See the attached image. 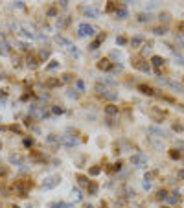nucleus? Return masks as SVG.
Listing matches in <instances>:
<instances>
[{
    "label": "nucleus",
    "mask_w": 184,
    "mask_h": 208,
    "mask_svg": "<svg viewBox=\"0 0 184 208\" xmlns=\"http://www.w3.org/2000/svg\"><path fill=\"white\" fill-rule=\"evenodd\" d=\"M59 184H61V175H50V177L44 179L42 188H44V190H52V188H55V186H59Z\"/></svg>",
    "instance_id": "obj_5"
},
{
    "label": "nucleus",
    "mask_w": 184,
    "mask_h": 208,
    "mask_svg": "<svg viewBox=\"0 0 184 208\" xmlns=\"http://www.w3.org/2000/svg\"><path fill=\"white\" fill-rule=\"evenodd\" d=\"M46 142H48V144H59V142H61V136H57V135H48V136H46Z\"/></svg>",
    "instance_id": "obj_27"
},
{
    "label": "nucleus",
    "mask_w": 184,
    "mask_h": 208,
    "mask_svg": "<svg viewBox=\"0 0 184 208\" xmlns=\"http://www.w3.org/2000/svg\"><path fill=\"white\" fill-rule=\"evenodd\" d=\"M98 192H100V184H98L96 180H90L88 186H87V193H88V195H96Z\"/></svg>",
    "instance_id": "obj_13"
},
{
    "label": "nucleus",
    "mask_w": 184,
    "mask_h": 208,
    "mask_svg": "<svg viewBox=\"0 0 184 208\" xmlns=\"http://www.w3.org/2000/svg\"><path fill=\"white\" fill-rule=\"evenodd\" d=\"M140 44H144V37H142V35H138V37H133V39H131V46H133V48H138Z\"/></svg>",
    "instance_id": "obj_23"
},
{
    "label": "nucleus",
    "mask_w": 184,
    "mask_h": 208,
    "mask_svg": "<svg viewBox=\"0 0 184 208\" xmlns=\"http://www.w3.org/2000/svg\"><path fill=\"white\" fill-rule=\"evenodd\" d=\"M68 24H70V17H63V19L57 20V26H59V28H65V26H68Z\"/></svg>",
    "instance_id": "obj_29"
},
{
    "label": "nucleus",
    "mask_w": 184,
    "mask_h": 208,
    "mask_svg": "<svg viewBox=\"0 0 184 208\" xmlns=\"http://www.w3.org/2000/svg\"><path fill=\"white\" fill-rule=\"evenodd\" d=\"M151 63H153V67H155L156 70H160L162 67H164L166 59H164V57H160V55H153V57H151Z\"/></svg>",
    "instance_id": "obj_15"
},
{
    "label": "nucleus",
    "mask_w": 184,
    "mask_h": 208,
    "mask_svg": "<svg viewBox=\"0 0 184 208\" xmlns=\"http://www.w3.org/2000/svg\"><path fill=\"white\" fill-rule=\"evenodd\" d=\"M85 208H92V206H90V205H85Z\"/></svg>",
    "instance_id": "obj_54"
},
{
    "label": "nucleus",
    "mask_w": 184,
    "mask_h": 208,
    "mask_svg": "<svg viewBox=\"0 0 184 208\" xmlns=\"http://www.w3.org/2000/svg\"><path fill=\"white\" fill-rule=\"evenodd\" d=\"M72 195H74V197H72L74 201H81V193H79L77 190H74V192H72Z\"/></svg>",
    "instance_id": "obj_46"
},
{
    "label": "nucleus",
    "mask_w": 184,
    "mask_h": 208,
    "mask_svg": "<svg viewBox=\"0 0 184 208\" xmlns=\"http://www.w3.org/2000/svg\"><path fill=\"white\" fill-rule=\"evenodd\" d=\"M26 67L30 70H37L41 67V61H39V57H37V54H30L28 57H26Z\"/></svg>",
    "instance_id": "obj_6"
},
{
    "label": "nucleus",
    "mask_w": 184,
    "mask_h": 208,
    "mask_svg": "<svg viewBox=\"0 0 184 208\" xmlns=\"http://www.w3.org/2000/svg\"><path fill=\"white\" fill-rule=\"evenodd\" d=\"M57 6H61V7H66V6H68V2H57Z\"/></svg>",
    "instance_id": "obj_52"
},
{
    "label": "nucleus",
    "mask_w": 184,
    "mask_h": 208,
    "mask_svg": "<svg viewBox=\"0 0 184 208\" xmlns=\"http://www.w3.org/2000/svg\"><path fill=\"white\" fill-rule=\"evenodd\" d=\"M100 171H101V168H100V166H92V168H88V175H92V177L100 175Z\"/></svg>",
    "instance_id": "obj_31"
},
{
    "label": "nucleus",
    "mask_w": 184,
    "mask_h": 208,
    "mask_svg": "<svg viewBox=\"0 0 184 208\" xmlns=\"http://www.w3.org/2000/svg\"><path fill=\"white\" fill-rule=\"evenodd\" d=\"M182 109H184V105H182Z\"/></svg>",
    "instance_id": "obj_58"
},
{
    "label": "nucleus",
    "mask_w": 184,
    "mask_h": 208,
    "mask_svg": "<svg viewBox=\"0 0 184 208\" xmlns=\"http://www.w3.org/2000/svg\"><path fill=\"white\" fill-rule=\"evenodd\" d=\"M66 96H68V98H77V96H79V94H77V90H74V89H70V90H68V94H66Z\"/></svg>",
    "instance_id": "obj_47"
},
{
    "label": "nucleus",
    "mask_w": 184,
    "mask_h": 208,
    "mask_svg": "<svg viewBox=\"0 0 184 208\" xmlns=\"http://www.w3.org/2000/svg\"><path fill=\"white\" fill-rule=\"evenodd\" d=\"M11 61H13V67H15V68H19L22 59H20V55H13V57H11Z\"/></svg>",
    "instance_id": "obj_34"
},
{
    "label": "nucleus",
    "mask_w": 184,
    "mask_h": 208,
    "mask_svg": "<svg viewBox=\"0 0 184 208\" xmlns=\"http://www.w3.org/2000/svg\"><path fill=\"white\" fill-rule=\"evenodd\" d=\"M35 186V180L32 179V177H22V179H19V180H15L13 182V192L19 195V197H28V193H30V190Z\"/></svg>",
    "instance_id": "obj_1"
},
{
    "label": "nucleus",
    "mask_w": 184,
    "mask_h": 208,
    "mask_svg": "<svg viewBox=\"0 0 184 208\" xmlns=\"http://www.w3.org/2000/svg\"><path fill=\"white\" fill-rule=\"evenodd\" d=\"M75 179H77V182H79L81 186H88V182H90V180H88V177H87V175H83V173H77V175H75Z\"/></svg>",
    "instance_id": "obj_22"
},
{
    "label": "nucleus",
    "mask_w": 184,
    "mask_h": 208,
    "mask_svg": "<svg viewBox=\"0 0 184 208\" xmlns=\"http://www.w3.org/2000/svg\"><path fill=\"white\" fill-rule=\"evenodd\" d=\"M11 208H20V206H17V205H13V206H11Z\"/></svg>",
    "instance_id": "obj_55"
},
{
    "label": "nucleus",
    "mask_w": 184,
    "mask_h": 208,
    "mask_svg": "<svg viewBox=\"0 0 184 208\" xmlns=\"http://www.w3.org/2000/svg\"><path fill=\"white\" fill-rule=\"evenodd\" d=\"M184 33V20L177 22V35H182Z\"/></svg>",
    "instance_id": "obj_39"
},
{
    "label": "nucleus",
    "mask_w": 184,
    "mask_h": 208,
    "mask_svg": "<svg viewBox=\"0 0 184 208\" xmlns=\"http://www.w3.org/2000/svg\"><path fill=\"white\" fill-rule=\"evenodd\" d=\"M168 197H169L168 190H158V192H156V201H164V199H168Z\"/></svg>",
    "instance_id": "obj_26"
},
{
    "label": "nucleus",
    "mask_w": 184,
    "mask_h": 208,
    "mask_svg": "<svg viewBox=\"0 0 184 208\" xmlns=\"http://www.w3.org/2000/svg\"><path fill=\"white\" fill-rule=\"evenodd\" d=\"M160 208H168V206H160Z\"/></svg>",
    "instance_id": "obj_57"
},
{
    "label": "nucleus",
    "mask_w": 184,
    "mask_h": 208,
    "mask_svg": "<svg viewBox=\"0 0 184 208\" xmlns=\"http://www.w3.org/2000/svg\"><path fill=\"white\" fill-rule=\"evenodd\" d=\"M0 52H2V54H7V52H9V44H7L6 41L0 42Z\"/></svg>",
    "instance_id": "obj_35"
},
{
    "label": "nucleus",
    "mask_w": 184,
    "mask_h": 208,
    "mask_svg": "<svg viewBox=\"0 0 184 208\" xmlns=\"http://www.w3.org/2000/svg\"><path fill=\"white\" fill-rule=\"evenodd\" d=\"M138 92H142V94H146V96H153V94H155V89H153L151 85L140 83V85H138Z\"/></svg>",
    "instance_id": "obj_11"
},
{
    "label": "nucleus",
    "mask_w": 184,
    "mask_h": 208,
    "mask_svg": "<svg viewBox=\"0 0 184 208\" xmlns=\"http://www.w3.org/2000/svg\"><path fill=\"white\" fill-rule=\"evenodd\" d=\"M153 33L164 35V33H166V26H156V28H153Z\"/></svg>",
    "instance_id": "obj_33"
},
{
    "label": "nucleus",
    "mask_w": 184,
    "mask_h": 208,
    "mask_svg": "<svg viewBox=\"0 0 184 208\" xmlns=\"http://www.w3.org/2000/svg\"><path fill=\"white\" fill-rule=\"evenodd\" d=\"M77 35L79 37H87V35H94V28L90 26V24H79L77 26Z\"/></svg>",
    "instance_id": "obj_8"
},
{
    "label": "nucleus",
    "mask_w": 184,
    "mask_h": 208,
    "mask_svg": "<svg viewBox=\"0 0 184 208\" xmlns=\"http://www.w3.org/2000/svg\"><path fill=\"white\" fill-rule=\"evenodd\" d=\"M122 166H123V164H122V160H118V162H114V164H112L110 171H120V170H122Z\"/></svg>",
    "instance_id": "obj_37"
},
{
    "label": "nucleus",
    "mask_w": 184,
    "mask_h": 208,
    "mask_svg": "<svg viewBox=\"0 0 184 208\" xmlns=\"http://www.w3.org/2000/svg\"><path fill=\"white\" fill-rule=\"evenodd\" d=\"M72 81H75V76H74L72 72H65L61 76V83H72Z\"/></svg>",
    "instance_id": "obj_19"
},
{
    "label": "nucleus",
    "mask_w": 184,
    "mask_h": 208,
    "mask_svg": "<svg viewBox=\"0 0 184 208\" xmlns=\"http://www.w3.org/2000/svg\"><path fill=\"white\" fill-rule=\"evenodd\" d=\"M103 100H109V102H114V100H118V92H112V90H107L103 96H101Z\"/></svg>",
    "instance_id": "obj_24"
},
{
    "label": "nucleus",
    "mask_w": 184,
    "mask_h": 208,
    "mask_svg": "<svg viewBox=\"0 0 184 208\" xmlns=\"http://www.w3.org/2000/svg\"><path fill=\"white\" fill-rule=\"evenodd\" d=\"M100 208H109V205H107V203L103 201V203H101V206H100Z\"/></svg>",
    "instance_id": "obj_53"
},
{
    "label": "nucleus",
    "mask_w": 184,
    "mask_h": 208,
    "mask_svg": "<svg viewBox=\"0 0 184 208\" xmlns=\"http://www.w3.org/2000/svg\"><path fill=\"white\" fill-rule=\"evenodd\" d=\"M55 42H57L59 46H63V48H66V50H70V48H72V42H70L68 39H65L63 35H57V37H55Z\"/></svg>",
    "instance_id": "obj_12"
},
{
    "label": "nucleus",
    "mask_w": 184,
    "mask_h": 208,
    "mask_svg": "<svg viewBox=\"0 0 184 208\" xmlns=\"http://www.w3.org/2000/svg\"><path fill=\"white\" fill-rule=\"evenodd\" d=\"M120 7H122V4H120V2H107L105 11H107V13H114V15H116Z\"/></svg>",
    "instance_id": "obj_14"
},
{
    "label": "nucleus",
    "mask_w": 184,
    "mask_h": 208,
    "mask_svg": "<svg viewBox=\"0 0 184 208\" xmlns=\"http://www.w3.org/2000/svg\"><path fill=\"white\" fill-rule=\"evenodd\" d=\"M168 201H169V203H173V205H177V203L181 201V195H179V193H173V195H169V197H168Z\"/></svg>",
    "instance_id": "obj_32"
},
{
    "label": "nucleus",
    "mask_w": 184,
    "mask_h": 208,
    "mask_svg": "<svg viewBox=\"0 0 184 208\" xmlns=\"http://www.w3.org/2000/svg\"><path fill=\"white\" fill-rule=\"evenodd\" d=\"M55 15H57V9L55 7H50L48 9V17H55Z\"/></svg>",
    "instance_id": "obj_48"
},
{
    "label": "nucleus",
    "mask_w": 184,
    "mask_h": 208,
    "mask_svg": "<svg viewBox=\"0 0 184 208\" xmlns=\"http://www.w3.org/2000/svg\"><path fill=\"white\" fill-rule=\"evenodd\" d=\"M77 89H79V90H85V85H83V81H79V79H77Z\"/></svg>",
    "instance_id": "obj_50"
},
{
    "label": "nucleus",
    "mask_w": 184,
    "mask_h": 208,
    "mask_svg": "<svg viewBox=\"0 0 184 208\" xmlns=\"http://www.w3.org/2000/svg\"><path fill=\"white\" fill-rule=\"evenodd\" d=\"M37 57H39L41 63H44V61L50 57V50H39V52H37Z\"/></svg>",
    "instance_id": "obj_20"
},
{
    "label": "nucleus",
    "mask_w": 184,
    "mask_h": 208,
    "mask_svg": "<svg viewBox=\"0 0 184 208\" xmlns=\"http://www.w3.org/2000/svg\"><path fill=\"white\" fill-rule=\"evenodd\" d=\"M151 46H153V42H144V46H142V57L151 52Z\"/></svg>",
    "instance_id": "obj_30"
},
{
    "label": "nucleus",
    "mask_w": 184,
    "mask_h": 208,
    "mask_svg": "<svg viewBox=\"0 0 184 208\" xmlns=\"http://www.w3.org/2000/svg\"><path fill=\"white\" fill-rule=\"evenodd\" d=\"M0 147H2V140H0Z\"/></svg>",
    "instance_id": "obj_56"
},
{
    "label": "nucleus",
    "mask_w": 184,
    "mask_h": 208,
    "mask_svg": "<svg viewBox=\"0 0 184 208\" xmlns=\"http://www.w3.org/2000/svg\"><path fill=\"white\" fill-rule=\"evenodd\" d=\"M9 162L15 164V166H24L22 164V157L20 155H9Z\"/></svg>",
    "instance_id": "obj_21"
},
{
    "label": "nucleus",
    "mask_w": 184,
    "mask_h": 208,
    "mask_svg": "<svg viewBox=\"0 0 184 208\" xmlns=\"http://www.w3.org/2000/svg\"><path fill=\"white\" fill-rule=\"evenodd\" d=\"M118 112H120V107L114 103H109L105 105V114L109 116V118H112V116H118Z\"/></svg>",
    "instance_id": "obj_9"
},
{
    "label": "nucleus",
    "mask_w": 184,
    "mask_h": 208,
    "mask_svg": "<svg viewBox=\"0 0 184 208\" xmlns=\"http://www.w3.org/2000/svg\"><path fill=\"white\" fill-rule=\"evenodd\" d=\"M52 112H53V114H63V112H65V109H63V107H59V105H53V107H52Z\"/></svg>",
    "instance_id": "obj_36"
},
{
    "label": "nucleus",
    "mask_w": 184,
    "mask_h": 208,
    "mask_svg": "<svg viewBox=\"0 0 184 208\" xmlns=\"http://www.w3.org/2000/svg\"><path fill=\"white\" fill-rule=\"evenodd\" d=\"M79 9H81V13H83L85 17H90V19H96V17H98V9H94V7H87V6H81Z\"/></svg>",
    "instance_id": "obj_10"
},
{
    "label": "nucleus",
    "mask_w": 184,
    "mask_h": 208,
    "mask_svg": "<svg viewBox=\"0 0 184 208\" xmlns=\"http://www.w3.org/2000/svg\"><path fill=\"white\" fill-rule=\"evenodd\" d=\"M127 17V9H125V4H122V7L118 9V13H116V19H120V20H123Z\"/></svg>",
    "instance_id": "obj_25"
},
{
    "label": "nucleus",
    "mask_w": 184,
    "mask_h": 208,
    "mask_svg": "<svg viewBox=\"0 0 184 208\" xmlns=\"http://www.w3.org/2000/svg\"><path fill=\"white\" fill-rule=\"evenodd\" d=\"M7 175H9V168L7 166H0V180L7 179Z\"/></svg>",
    "instance_id": "obj_28"
},
{
    "label": "nucleus",
    "mask_w": 184,
    "mask_h": 208,
    "mask_svg": "<svg viewBox=\"0 0 184 208\" xmlns=\"http://www.w3.org/2000/svg\"><path fill=\"white\" fill-rule=\"evenodd\" d=\"M100 70H103V72H109V70H112L114 68V63L110 61L109 57H101L100 61H98V65H96Z\"/></svg>",
    "instance_id": "obj_7"
},
{
    "label": "nucleus",
    "mask_w": 184,
    "mask_h": 208,
    "mask_svg": "<svg viewBox=\"0 0 184 208\" xmlns=\"http://www.w3.org/2000/svg\"><path fill=\"white\" fill-rule=\"evenodd\" d=\"M131 164L135 168H147V157L144 153H135L131 155Z\"/></svg>",
    "instance_id": "obj_4"
},
{
    "label": "nucleus",
    "mask_w": 184,
    "mask_h": 208,
    "mask_svg": "<svg viewBox=\"0 0 184 208\" xmlns=\"http://www.w3.org/2000/svg\"><path fill=\"white\" fill-rule=\"evenodd\" d=\"M169 158H173V160L182 158V151H181V149H177V147H171V149H169Z\"/></svg>",
    "instance_id": "obj_18"
},
{
    "label": "nucleus",
    "mask_w": 184,
    "mask_h": 208,
    "mask_svg": "<svg viewBox=\"0 0 184 208\" xmlns=\"http://www.w3.org/2000/svg\"><path fill=\"white\" fill-rule=\"evenodd\" d=\"M33 144H35V140L33 138H24V145H26V147H32Z\"/></svg>",
    "instance_id": "obj_43"
},
{
    "label": "nucleus",
    "mask_w": 184,
    "mask_h": 208,
    "mask_svg": "<svg viewBox=\"0 0 184 208\" xmlns=\"http://www.w3.org/2000/svg\"><path fill=\"white\" fill-rule=\"evenodd\" d=\"M9 129H11L13 133H22V127H20L19 124H13V125H9Z\"/></svg>",
    "instance_id": "obj_40"
},
{
    "label": "nucleus",
    "mask_w": 184,
    "mask_h": 208,
    "mask_svg": "<svg viewBox=\"0 0 184 208\" xmlns=\"http://www.w3.org/2000/svg\"><path fill=\"white\" fill-rule=\"evenodd\" d=\"M173 131L182 133V131H184V125H182V124H179V122H175V124H173Z\"/></svg>",
    "instance_id": "obj_38"
},
{
    "label": "nucleus",
    "mask_w": 184,
    "mask_h": 208,
    "mask_svg": "<svg viewBox=\"0 0 184 208\" xmlns=\"http://www.w3.org/2000/svg\"><path fill=\"white\" fill-rule=\"evenodd\" d=\"M116 41H118V44H125V42H127V39H125V37H118Z\"/></svg>",
    "instance_id": "obj_49"
},
{
    "label": "nucleus",
    "mask_w": 184,
    "mask_h": 208,
    "mask_svg": "<svg viewBox=\"0 0 184 208\" xmlns=\"http://www.w3.org/2000/svg\"><path fill=\"white\" fill-rule=\"evenodd\" d=\"M131 67L136 68V70H140V72H149V63H147L142 55L133 57V59H131Z\"/></svg>",
    "instance_id": "obj_3"
},
{
    "label": "nucleus",
    "mask_w": 184,
    "mask_h": 208,
    "mask_svg": "<svg viewBox=\"0 0 184 208\" xmlns=\"http://www.w3.org/2000/svg\"><path fill=\"white\" fill-rule=\"evenodd\" d=\"M59 67V61H50V65L46 67V70H53V68H57Z\"/></svg>",
    "instance_id": "obj_42"
},
{
    "label": "nucleus",
    "mask_w": 184,
    "mask_h": 208,
    "mask_svg": "<svg viewBox=\"0 0 184 208\" xmlns=\"http://www.w3.org/2000/svg\"><path fill=\"white\" fill-rule=\"evenodd\" d=\"M169 20V13H160V22H168Z\"/></svg>",
    "instance_id": "obj_44"
},
{
    "label": "nucleus",
    "mask_w": 184,
    "mask_h": 208,
    "mask_svg": "<svg viewBox=\"0 0 184 208\" xmlns=\"http://www.w3.org/2000/svg\"><path fill=\"white\" fill-rule=\"evenodd\" d=\"M44 85H46L48 89H55V87H59V85H61V79H59V77H46Z\"/></svg>",
    "instance_id": "obj_16"
},
{
    "label": "nucleus",
    "mask_w": 184,
    "mask_h": 208,
    "mask_svg": "<svg viewBox=\"0 0 184 208\" xmlns=\"http://www.w3.org/2000/svg\"><path fill=\"white\" fill-rule=\"evenodd\" d=\"M177 177H179V179H182V180H184V170H179V171H177Z\"/></svg>",
    "instance_id": "obj_51"
},
{
    "label": "nucleus",
    "mask_w": 184,
    "mask_h": 208,
    "mask_svg": "<svg viewBox=\"0 0 184 208\" xmlns=\"http://www.w3.org/2000/svg\"><path fill=\"white\" fill-rule=\"evenodd\" d=\"M30 157H32L35 162H44V155H42L41 151H37V149H32V151H30Z\"/></svg>",
    "instance_id": "obj_17"
},
{
    "label": "nucleus",
    "mask_w": 184,
    "mask_h": 208,
    "mask_svg": "<svg viewBox=\"0 0 184 208\" xmlns=\"http://www.w3.org/2000/svg\"><path fill=\"white\" fill-rule=\"evenodd\" d=\"M168 110L166 109H162V107H151L149 109V116H151V120L153 122H156V124H160V122H164L166 118H168Z\"/></svg>",
    "instance_id": "obj_2"
},
{
    "label": "nucleus",
    "mask_w": 184,
    "mask_h": 208,
    "mask_svg": "<svg viewBox=\"0 0 184 208\" xmlns=\"http://www.w3.org/2000/svg\"><path fill=\"white\" fill-rule=\"evenodd\" d=\"M149 19H151V17H149V15H146V13H140V15H138V20H140V22H147Z\"/></svg>",
    "instance_id": "obj_41"
},
{
    "label": "nucleus",
    "mask_w": 184,
    "mask_h": 208,
    "mask_svg": "<svg viewBox=\"0 0 184 208\" xmlns=\"http://www.w3.org/2000/svg\"><path fill=\"white\" fill-rule=\"evenodd\" d=\"M100 44H101V42H100V41H92V42H90V46H88V48H90V50H98V46H100Z\"/></svg>",
    "instance_id": "obj_45"
}]
</instances>
